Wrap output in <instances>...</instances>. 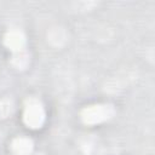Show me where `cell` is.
Segmentation results:
<instances>
[{"label":"cell","instance_id":"3957f363","mask_svg":"<svg viewBox=\"0 0 155 155\" xmlns=\"http://www.w3.org/2000/svg\"><path fill=\"white\" fill-rule=\"evenodd\" d=\"M5 44L12 51L21 52L24 46V36L21 31H17V30L8 31L5 36Z\"/></svg>","mask_w":155,"mask_h":155},{"label":"cell","instance_id":"277c9868","mask_svg":"<svg viewBox=\"0 0 155 155\" xmlns=\"http://www.w3.org/2000/svg\"><path fill=\"white\" fill-rule=\"evenodd\" d=\"M33 149V143L29 138L18 137L12 142V150L16 155H29Z\"/></svg>","mask_w":155,"mask_h":155},{"label":"cell","instance_id":"6da1fadb","mask_svg":"<svg viewBox=\"0 0 155 155\" xmlns=\"http://www.w3.org/2000/svg\"><path fill=\"white\" fill-rule=\"evenodd\" d=\"M113 115V109L110 105L105 104H98V105H91L82 110V120L85 124L94 125L98 122H102L107 119H109Z\"/></svg>","mask_w":155,"mask_h":155},{"label":"cell","instance_id":"7a4b0ae2","mask_svg":"<svg viewBox=\"0 0 155 155\" xmlns=\"http://www.w3.org/2000/svg\"><path fill=\"white\" fill-rule=\"evenodd\" d=\"M24 122L31 127V128H38L42 125L44 119H45V113L44 109L41 107V104L36 101L30 102L24 110V115H23Z\"/></svg>","mask_w":155,"mask_h":155}]
</instances>
